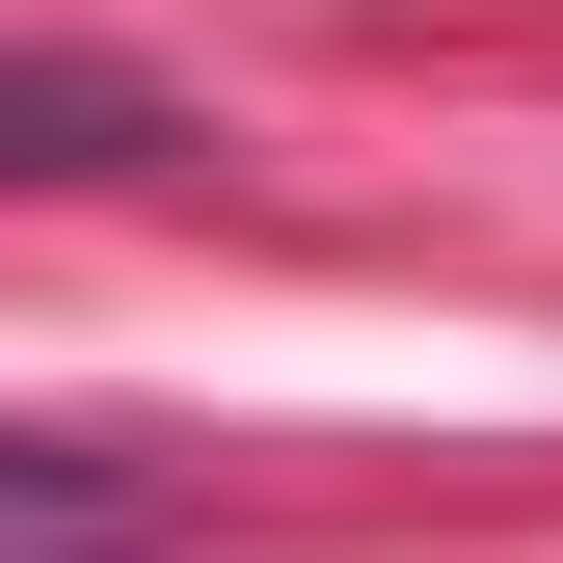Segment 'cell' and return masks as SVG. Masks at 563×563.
Segmentation results:
<instances>
[{
	"mask_svg": "<svg viewBox=\"0 0 563 563\" xmlns=\"http://www.w3.org/2000/svg\"><path fill=\"white\" fill-rule=\"evenodd\" d=\"M81 510H162L134 430H0V537H81Z\"/></svg>",
	"mask_w": 563,
	"mask_h": 563,
	"instance_id": "cell-1",
	"label": "cell"
}]
</instances>
